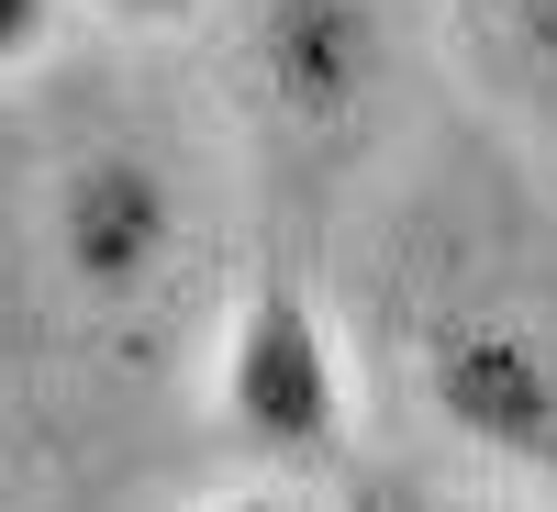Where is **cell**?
I'll use <instances>...</instances> for the list:
<instances>
[{"label":"cell","instance_id":"5","mask_svg":"<svg viewBox=\"0 0 557 512\" xmlns=\"http://www.w3.org/2000/svg\"><path fill=\"white\" fill-rule=\"evenodd\" d=\"M491 34H502V57H513V78L546 101L557 123V0H491Z\"/></svg>","mask_w":557,"mask_h":512},{"label":"cell","instance_id":"7","mask_svg":"<svg viewBox=\"0 0 557 512\" xmlns=\"http://www.w3.org/2000/svg\"><path fill=\"white\" fill-rule=\"evenodd\" d=\"M89 23H123V34H168V23H190L201 0H78Z\"/></svg>","mask_w":557,"mask_h":512},{"label":"cell","instance_id":"4","mask_svg":"<svg viewBox=\"0 0 557 512\" xmlns=\"http://www.w3.org/2000/svg\"><path fill=\"white\" fill-rule=\"evenodd\" d=\"M212 424L235 435L257 469H346L357 446V390H346V346L290 267H268L235 290L212 346Z\"/></svg>","mask_w":557,"mask_h":512},{"label":"cell","instance_id":"6","mask_svg":"<svg viewBox=\"0 0 557 512\" xmlns=\"http://www.w3.org/2000/svg\"><path fill=\"white\" fill-rule=\"evenodd\" d=\"M67 12H78V0H0V57L34 78L45 57H57V23H67Z\"/></svg>","mask_w":557,"mask_h":512},{"label":"cell","instance_id":"3","mask_svg":"<svg viewBox=\"0 0 557 512\" xmlns=\"http://www.w3.org/2000/svg\"><path fill=\"white\" fill-rule=\"evenodd\" d=\"M401 12L391 0H223L235 112L290 157H346L391 101Z\"/></svg>","mask_w":557,"mask_h":512},{"label":"cell","instance_id":"1","mask_svg":"<svg viewBox=\"0 0 557 512\" xmlns=\"http://www.w3.org/2000/svg\"><path fill=\"white\" fill-rule=\"evenodd\" d=\"M23 246H34V290L57 323L134 346V335H157V312H178L201 290L212 201L157 112L67 101L34 123Z\"/></svg>","mask_w":557,"mask_h":512},{"label":"cell","instance_id":"2","mask_svg":"<svg viewBox=\"0 0 557 512\" xmlns=\"http://www.w3.org/2000/svg\"><path fill=\"white\" fill-rule=\"evenodd\" d=\"M391 357L457 457L557 490V278L535 290L502 257H435L391 312Z\"/></svg>","mask_w":557,"mask_h":512}]
</instances>
